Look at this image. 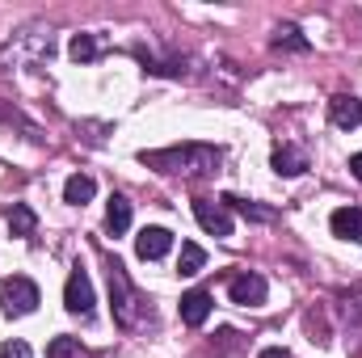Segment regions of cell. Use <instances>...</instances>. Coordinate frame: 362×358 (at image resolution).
<instances>
[{
    "instance_id": "6da1fadb",
    "label": "cell",
    "mask_w": 362,
    "mask_h": 358,
    "mask_svg": "<svg viewBox=\"0 0 362 358\" xmlns=\"http://www.w3.org/2000/svg\"><path fill=\"white\" fill-rule=\"evenodd\" d=\"M144 165L156 173H211L219 165V148L185 144V148H165V152H144Z\"/></svg>"
},
{
    "instance_id": "7a4b0ae2",
    "label": "cell",
    "mask_w": 362,
    "mask_h": 358,
    "mask_svg": "<svg viewBox=\"0 0 362 358\" xmlns=\"http://www.w3.org/2000/svg\"><path fill=\"white\" fill-rule=\"evenodd\" d=\"M0 308H4L8 316H25V312H34V308H38V287H34L30 278H21V274L0 278Z\"/></svg>"
},
{
    "instance_id": "3957f363",
    "label": "cell",
    "mask_w": 362,
    "mask_h": 358,
    "mask_svg": "<svg viewBox=\"0 0 362 358\" xmlns=\"http://www.w3.org/2000/svg\"><path fill=\"white\" fill-rule=\"evenodd\" d=\"M110 295H114V312H118V321L131 329L135 325V308H139V295H135V287L127 282V270L118 266V262H110Z\"/></svg>"
},
{
    "instance_id": "277c9868",
    "label": "cell",
    "mask_w": 362,
    "mask_h": 358,
    "mask_svg": "<svg viewBox=\"0 0 362 358\" xmlns=\"http://www.w3.org/2000/svg\"><path fill=\"white\" fill-rule=\"evenodd\" d=\"M64 304H68V312H76V316H89L93 312V282H89V274L76 266L72 274H68V287H64Z\"/></svg>"
},
{
    "instance_id": "5b68a950",
    "label": "cell",
    "mask_w": 362,
    "mask_h": 358,
    "mask_svg": "<svg viewBox=\"0 0 362 358\" xmlns=\"http://www.w3.org/2000/svg\"><path fill=\"white\" fill-rule=\"evenodd\" d=\"M266 278L262 274H236L232 278V287H228V295H232V304H240V308H257V304H266Z\"/></svg>"
},
{
    "instance_id": "8992f818",
    "label": "cell",
    "mask_w": 362,
    "mask_h": 358,
    "mask_svg": "<svg viewBox=\"0 0 362 358\" xmlns=\"http://www.w3.org/2000/svg\"><path fill=\"white\" fill-rule=\"evenodd\" d=\"M194 215H198L202 232H211V236H232V215H228L219 202H211V198H198V202H194Z\"/></svg>"
},
{
    "instance_id": "52a82bcc",
    "label": "cell",
    "mask_w": 362,
    "mask_h": 358,
    "mask_svg": "<svg viewBox=\"0 0 362 358\" xmlns=\"http://www.w3.org/2000/svg\"><path fill=\"white\" fill-rule=\"evenodd\" d=\"M169 249H173V232H169V228H144V232L135 236V253H139L144 262H160Z\"/></svg>"
},
{
    "instance_id": "ba28073f",
    "label": "cell",
    "mask_w": 362,
    "mask_h": 358,
    "mask_svg": "<svg viewBox=\"0 0 362 358\" xmlns=\"http://www.w3.org/2000/svg\"><path fill=\"white\" fill-rule=\"evenodd\" d=\"M206 316H211V295L206 291H185L181 295V321L189 329H198V325H206Z\"/></svg>"
},
{
    "instance_id": "9c48e42d",
    "label": "cell",
    "mask_w": 362,
    "mask_h": 358,
    "mask_svg": "<svg viewBox=\"0 0 362 358\" xmlns=\"http://www.w3.org/2000/svg\"><path fill=\"white\" fill-rule=\"evenodd\" d=\"M329 224H333V236L354 241V245L362 241V211H358V207H337Z\"/></svg>"
},
{
    "instance_id": "30bf717a",
    "label": "cell",
    "mask_w": 362,
    "mask_h": 358,
    "mask_svg": "<svg viewBox=\"0 0 362 358\" xmlns=\"http://www.w3.org/2000/svg\"><path fill=\"white\" fill-rule=\"evenodd\" d=\"M308 169V156L299 152V148H291V144H278L274 148V173H282V178H299Z\"/></svg>"
},
{
    "instance_id": "8fae6325",
    "label": "cell",
    "mask_w": 362,
    "mask_h": 358,
    "mask_svg": "<svg viewBox=\"0 0 362 358\" xmlns=\"http://www.w3.org/2000/svg\"><path fill=\"white\" fill-rule=\"evenodd\" d=\"M333 122H337L341 131L362 127V101L358 97H333Z\"/></svg>"
},
{
    "instance_id": "7c38bea8",
    "label": "cell",
    "mask_w": 362,
    "mask_h": 358,
    "mask_svg": "<svg viewBox=\"0 0 362 358\" xmlns=\"http://www.w3.org/2000/svg\"><path fill=\"white\" fill-rule=\"evenodd\" d=\"M105 228H110V236H122V232L131 228V202H127L122 194L110 198V207H105Z\"/></svg>"
},
{
    "instance_id": "4fadbf2b",
    "label": "cell",
    "mask_w": 362,
    "mask_h": 358,
    "mask_svg": "<svg viewBox=\"0 0 362 358\" xmlns=\"http://www.w3.org/2000/svg\"><path fill=\"white\" fill-rule=\"evenodd\" d=\"M93 194H97V181L89 173H72L68 185H64V202H72V207H85Z\"/></svg>"
},
{
    "instance_id": "5bb4252c",
    "label": "cell",
    "mask_w": 362,
    "mask_h": 358,
    "mask_svg": "<svg viewBox=\"0 0 362 358\" xmlns=\"http://www.w3.org/2000/svg\"><path fill=\"white\" fill-rule=\"evenodd\" d=\"M34 228H38V215H34V207L17 202V207L8 211V232H13V236H34Z\"/></svg>"
},
{
    "instance_id": "9a60e30c",
    "label": "cell",
    "mask_w": 362,
    "mask_h": 358,
    "mask_svg": "<svg viewBox=\"0 0 362 358\" xmlns=\"http://www.w3.org/2000/svg\"><path fill=\"white\" fill-rule=\"evenodd\" d=\"M202 266H206V253H202V245L185 241V245H181V258H177V274H181V278H194Z\"/></svg>"
},
{
    "instance_id": "2e32d148",
    "label": "cell",
    "mask_w": 362,
    "mask_h": 358,
    "mask_svg": "<svg viewBox=\"0 0 362 358\" xmlns=\"http://www.w3.org/2000/svg\"><path fill=\"white\" fill-rule=\"evenodd\" d=\"M68 55H72L76 64L97 59V38H93V34H76V38H72V47H68Z\"/></svg>"
},
{
    "instance_id": "e0dca14e",
    "label": "cell",
    "mask_w": 362,
    "mask_h": 358,
    "mask_svg": "<svg viewBox=\"0 0 362 358\" xmlns=\"http://www.w3.org/2000/svg\"><path fill=\"white\" fill-rule=\"evenodd\" d=\"M76 350H81V346H76V337H55V342L47 346V358H72Z\"/></svg>"
},
{
    "instance_id": "ac0fdd59",
    "label": "cell",
    "mask_w": 362,
    "mask_h": 358,
    "mask_svg": "<svg viewBox=\"0 0 362 358\" xmlns=\"http://www.w3.org/2000/svg\"><path fill=\"white\" fill-rule=\"evenodd\" d=\"M278 47H295V51H308V38H299V30H295V25H286V30H278Z\"/></svg>"
},
{
    "instance_id": "d6986e66",
    "label": "cell",
    "mask_w": 362,
    "mask_h": 358,
    "mask_svg": "<svg viewBox=\"0 0 362 358\" xmlns=\"http://www.w3.org/2000/svg\"><path fill=\"white\" fill-rule=\"evenodd\" d=\"M0 358H34V350H30L21 337H13V342H4V346H0Z\"/></svg>"
},
{
    "instance_id": "ffe728a7",
    "label": "cell",
    "mask_w": 362,
    "mask_h": 358,
    "mask_svg": "<svg viewBox=\"0 0 362 358\" xmlns=\"http://www.w3.org/2000/svg\"><path fill=\"white\" fill-rule=\"evenodd\" d=\"M350 173L362 181V152H354V156H350Z\"/></svg>"
},
{
    "instance_id": "44dd1931",
    "label": "cell",
    "mask_w": 362,
    "mask_h": 358,
    "mask_svg": "<svg viewBox=\"0 0 362 358\" xmlns=\"http://www.w3.org/2000/svg\"><path fill=\"white\" fill-rule=\"evenodd\" d=\"M257 358H291V354H286L282 346H270V350H262V354H257Z\"/></svg>"
}]
</instances>
